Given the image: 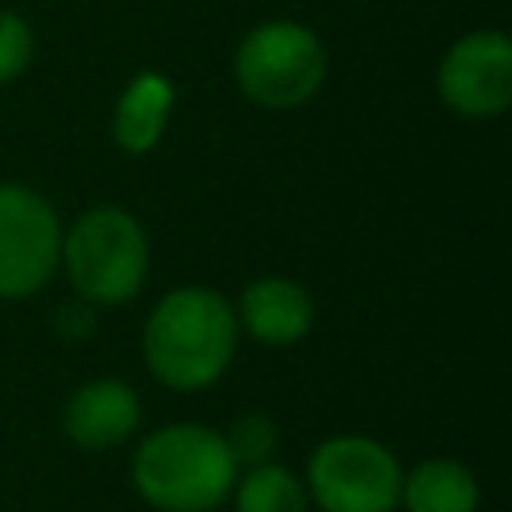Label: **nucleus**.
<instances>
[{
	"label": "nucleus",
	"instance_id": "10",
	"mask_svg": "<svg viewBox=\"0 0 512 512\" xmlns=\"http://www.w3.org/2000/svg\"><path fill=\"white\" fill-rule=\"evenodd\" d=\"M172 108H176V84L156 68L136 72L120 88L116 108H112V140H116V148L128 152V156H148L160 144V136L168 132Z\"/></svg>",
	"mask_w": 512,
	"mask_h": 512
},
{
	"label": "nucleus",
	"instance_id": "6",
	"mask_svg": "<svg viewBox=\"0 0 512 512\" xmlns=\"http://www.w3.org/2000/svg\"><path fill=\"white\" fill-rule=\"evenodd\" d=\"M60 216L24 188L0 184V300H28L60 272Z\"/></svg>",
	"mask_w": 512,
	"mask_h": 512
},
{
	"label": "nucleus",
	"instance_id": "12",
	"mask_svg": "<svg viewBox=\"0 0 512 512\" xmlns=\"http://www.w3.org/2000/svg\"><path fill=\"white\" fill-rule=\"evenodd\" d=\"M228 500L236 512H308L312 508L304 480L276 460L256 464V468H240Z\"/></svg>",
	"mask_w": 512,
	"mask_h": 512
},
{
	"label": "nucleus",
	"instance_id": "14",
	"mask_svg": "<svg viewBox=\"0 0 512 512\" xmlns=\"http://www.w3.org/2000/svg\"><path fill=\"white\" fill-rule=\"evenodd\" d=\"M36 56V36H32V24L12 12V8H0V88L20 80L28 72Z\"/></svg>",
	"mask_w": 512,
	"mask_h": 512
},
{
	"label": "nucleus",
	"instance_id": "11",
	"mask_svg": "<svg viewBox=\"0 0 512 512\" xmlns=\"http://www.w3.org/2000/svg\"><path fill=\"white\" fill-rule=\"evenodd\" d=\"M404 512H476L480 480L452 456H428L400 480Z\"/></svg>",
	"mask_w": 512,
	"mask_h": 512
},
{
	"label": "nucleus",
	"instance_id": "4",
	"mask_svg": "<svg viewBox=\"0 0 512 512\" xmlns=\"http://www.w3.org/2000/svg\"><path fill=\"white\" fill-rule=\"evenodd\" d=\"M232 76L248 104L264 112H292L320 92L328 76V52L308 24L264 20L236 44Z\"/></svg>",
	"mask_w": 512,
	"mask_h": 512
},
{
	"label": "nucleus",
	"instance_id": "1",
	"mask_svg": "<svg viewBox=\"0 0 512 512\" xmlns=\"http://www.w3.org/2000/svg\"><path fill=\"white\" fill-rule=\"evenodd\" d=\"M240 344V324L232 300L216 288L184 284L160 296L140 332V352L148 372L172 392L212 388Z\"/></svg>",
	"mask_w": 512,
	"mask_h": 512
},
{
	"label": "nucleus",
	"instance_id": "8",
	"mask_svg": "<svg viewBox=\"0 0 512 512\" xmlns=\"http://www.w3.org/2000/svg\"><path fill=\"white\" fill-rule=\"evenodd\" d=\"M140 396L132 384L116 380V376H100V380H88L80 384L68 400H64V436L84 448V452H108L124 440L136 436L140 428Z\"/></svg>",
	"mask_w": 512,
	"mask_h": 512
},
{
	"label": "nucleus",
	"instance_id": "13",
	"mask_svg": "<svg viewBox=\"0 0 512 512\" xmlns=\"http://www.w3.org/2000/svg\"><path fill=\"white\" fill-rule=\"evenodd\" d=\"M236 468H256V464H268L276 456V444H280V432L272 424V416L264 412H244L232 420L228 432H220Z\"/></svg>",
	"mask_w": 512,
	"mask_h": 512
},
{
	"label": "nucleus",
	"instance_id": "3",
	"mask_svg": "<svg viewBox=\"0 0 512 512\" xmlns=\"http://www.w3.org/2000/svg\"><path fill=\"white\" fill-rule=\"evenodd\" d=\"M60 268L72 292L92 308H116L140 296L152 244L144 224L120 204L84 208L60 240Z\"/></svg>",
	"mask_w": 512,
	"mask_h": 512
},
{
	"label": "nucleus",
	"instance_id": "2",
	"mask_svg": "<svg viewBox=\"0 0 512 512\" xmlns=\"http://www.w3.org/2000/svg\"><path fill=\"white\" fill-rule=\"evenodd\" d=\"M240 468L208 424H164L132 452V488L156 512H212L232 496Z\"/></svg>",
	"mask_w": 512,
	"mask_h": 512
},
{
	"label": "nucleus",
	"instance_id": "5",
	"mask_svg": "<svg viewBox=\"0 0 512 512\" xmlns=\"http://www.w3.org/2000/svg\"><path fill=\"white\" fill-rule=\"evenodd\" d=\"M400 480L396 452L360 432L320 440L304 464V492L320 512H392L400 504Z\"/></svg>",
	"mask_w": 512,
	"mask_h": 512
},
{
	"label": "nucleus",
	"instance_id": "7",
	"mask_svg": "<svg viewBox=\"0 0 512 512\" xmlns=\"http://www.w3.org/2000/svg\"><path fill=\"white\" fill-rule=\"evenodd\" d=\"M436 96L464 120H496L512 104V40L500 28H476L448 44L436 64Z\"/></svg>",
	"mask_w": 512,
	"mask_h": 512
},
{
	"label": "nucleus",
	"instance_id": "9",
	"mask_svg": "<svg viewBox=\"0 0 512 512\" xmlns=\"http://www.w3.org/2000/svg\"><path fill=\"white\" fill-rule=\"evenodd\" d=\"M236 308L240 332H248L264 348H292L316 324V300L304 284L288 276H260L244 284Z\"/></svg>",
	"mask_w": 512,
	"mask_h": 512
}]
</instances>
